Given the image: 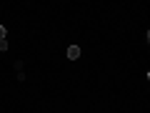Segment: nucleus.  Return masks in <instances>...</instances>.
Segmentation results:
<instances>
[{"label": "nucleus", "mask_w": 150, "mask_h": 113, "mask_svg": "<svg viewBox=\"0 0 150 113\" xmlns=\"http://www.w3.org/2000/svg\"><path fill=\"white\" fill-rule=\"evenodd\" d=\"M0 40H5V25H0Z\"/></svg>", "instance_id": "obj_2"}, {"label": "nucleus", "mask_w": 150, "mask_h": 113, "mask_svg": "<svg viewBox=\"0 0 150 113\" xmlns=\"http://www.w3.org/2000/svg\"><path fill=\"white\" fill-rule=\"evenodd\" d=\"M68 58L70 60H78V58H80V48H78V45H70V48H68Z\"/></svg>", "instance_id": "obj_1"}]
</instances>
